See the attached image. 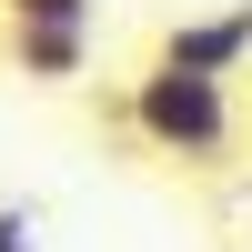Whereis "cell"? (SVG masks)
<instances>
[{
	"label": "cell",
	"mask_w": 252,
	"mask_h": 252,
	"mask_svg": "<svg viewBox=\"0 0 252 252\" xmlns=\"http://www.w3.org/2000/svg\"><path fill=\"white\" fill-rule=\"evenodd\" d=\"M0 252H40L31 242V212H10V202H0Z\"/></svg>",
	"instance_id": "5"
},
{
	"label": "cell",
	"mask_w": 252,
	"mask_h": 252,
	"mask_svg": "<svg viewBox=\"0 0 252 252\" xmlns=\"http://www.w3.org/2000/svg\"><path fill=\"white\" fill-rule=\"evenodd\" d=\"M152 61H172V71H202V81H232L242 61H252V0H232V10H202V20H172Z\"/></svg>",
	"instance_id": "2"
},
{
	"label": "cell",
	"mask_w": 252,
	"mask_h": 252,
	"mask_svg": "<svg viewBox=\"0 0 252 252\" xmlns=\"http://www.w3.org/2000/svg\"><path fill=\"white\" fill-rule=\"evenodd\" d=\"M121 121H131L141 141H152L161 161H192V172H212V161H232L242 141V111H232V81H202V71H172V61H152V71L131 81V91L111 101Z\"/></svg>",
	"instance_id": "1"
},
{
	"label": "cell",
	"mask_w": 252,
	"mask_h": 252,
	"mask_svg": "<svg viewBox=\"0 0 252 252\" xmlns=\"http://www.w3.org/2000/svg\"><path fill=\"white\" fill-rule=\"evenodd\" d=\"M0 20H31V31H91V0H0Z\"/></svg>",
	"instance_id": "4"
},
{
	"label": "cell",
	"mask_w": 252,
	"mask_h": 252,
	"mask_svg": "<svg viewBox=\"0 0 252 252\" xmlns=\"http://www.w3.org/2000/svg\"><path fill=\"white\" fill-rule=\"evenodd\" d=\"M10 71L20 81H81L91 71V31H31V20H10Z\"/></svg>",
	"instance_id": "3"
}]
</instances>
